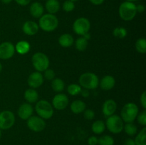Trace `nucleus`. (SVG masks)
I'll use <instances>...</instances> for the list:
<instances>
[{
  "label": "nucleus",
  "instance_id": "f257e3e1",
  "mask_svg": "<svg viewBox=\"0 0 146 145\" xmlns=\"http://www.w3.org/2000/svg\"><path fill=\"white\" fill-rule=\"evenodd\" d=\"M38 26L46 32H51L56 29L58 26V20L54 14H43L39 18Z\"/></svg>",
  "mask_w": 146,
  "mask_h": 145
},
{
  "label": "nucleus",
  "instance_id": "f03ea898",
  "mask_svg": "<svg viewBox=\"0 0 146 145\" xmlns=\"http://www.w3.org/2000/svg\"><path fill=\"white\" fill-rule=\"evenodd\" d=\"M118 13L121 19L123 21H131L135 18L137 14L136 5L131 1H124L120 5Z\"/></svg>",
  "mask_w": 146,
  "mask_h": 145
},
{
  "label": "nucleus",
  "instance_id": "7ed1b4c3",
  "mask_svg": "<svg viewBox=\"0 0 146 145\" xmlns=\"http://www.w3.org/2000/svg\"><path fill=\"white\" fill-rule=\"evenodd\" d=\"M138 113H139V109L138 105L133 102H128L123 107L120 117L123 119V122L130 123L135 121Z\"/></svg>",
  "mask_w": 146,
  "mask_h": 145
},
{
  "label": "nucleus",
  "instance_id": "20e7f679",
  "mask_svg": "<svg viewBox=\"0 0 146 145\" xmlns=\"http://www.w3.org/2000/svg\"><path fill=\"white\" fill-rule=\"evenodd\" d=\"M79 84L81 88L86 90H94L99 85V78L95 73L86 72L83 73L79 78Z\"/></svg>",
  "mask_w": 146,
  "mask_h": 145
},
{
  "label": "nucleus",
  "instance_id": "39448f33",
  "mask_svg": "<svg viewBox=\"0 0 146 145\" xmlns=\"http://www.w3.org/2000/svg\"><path fill=\"white\" fill-rule=\"evenodd\" d=\"M35 110L38 117L44 119H48L54 115V107L52 105L46 100H41L36 104Z\"/></svg>",
  "mask_w": 146,
  "mask_h": 145
},
{
  "label": "nucleus",
  "instance_id": "423d86ee",
  "mask_svg": "<svg viewBox=\"0 0 146 145\" xmlns=\"http://www.w3.org/2000/svg\"><path fill=\"white\" fill-rule=\"evenodd\" d=\"M31 63L34 68L38 72H44L49 67V58L44 53L37 52L33 55Z\"/></svg>",
  "mask_w": 146,
  "mask_h": 145
},
{
  "label": "nucleus",
  "instance_id": "0eeeda50",
  "mask_svg": "<svg viewBox=\"0 0 146 145\" xmlns=\"http://www.w3.org/2000/svg\"><path fill=\"white\" fill-rule=\"evenodd\" d=\"M105 124L106 127L113 134H119L123 130V121L119 115H113L108 117Z\"/></svg>",
  "mask_w": 146,
  "mask_h": 145
},
{
  "label": "nucleus",
  "instance_id": "6e6552de",
  "mask_svg": "<svg viewBox=\"0 0 146 145\" xmlns=\"http://www.w3.org/2000/svg\"><path fill=\"white\" fill-rule=\"evenodd\" d=\"M91 29V23L88 18L85 17H80L73 24V30L76 34L79 36H84L86 33L89 32Z\"/></svg>",
  "mask_w": 146,
  "mask_h": 145
},
{
  "label": "nucleus",
  "instance_id": "1a4fd4ad",
  "mask_svg": "<svg viewBox=\"0 0 146 145\" xmlns=\"http://www.w3.org/2000/svg\"><path fill=\"white\" fill-rule=\"evenodd\" d=\"M15 116L11 111L4 110L0 112V129L7 130L14 126Z\"/></svg>",
  "mask_w": 146,
  "mask_h": 145
},
{
  "label": "nucleus",
  "instance_id": "9d476101",
  "mask_svg": "<svg viewBox=\"0 0 146 145\" xmlns=\"http://www.w3.org/2000/svg\"><path fill=\"white\" fill-rule=\"evenodd\" d=\"M27 127L34 132H42L46 127V122L38 116H31L27 119Z\"/></svg>",
  "mask_w": 146,
  "mask_h": 145
},
{
  "label": "nucleus",
  "instance_id": "9b49d317",
  "mask_svg": "<svg viewBox=\"0 0 146 145\" xmlns=\"http://www.w3.org/2000/svg\"><path fill=\"white\" fill-rule=\"evenodd\" d=\"M15 53V46L9 41H5L0 44V59L8 60L14 56Z\"/></svg>",
  "mask_w": 146,
  "mask_h": 145
},
{
  "label": "nucleus",
  "instance_id": "f8f14e48",
  "mask_svg": "<svg viewBox=\"0 0 146 145\" xmlns=\"http://www.w3.org/2000/svg\"><path fill=\"white\" fill-rule=\"evenodd\" d=\"M68 105V98L64 93H58L52 100V107L57 110L66 109Z\"/></svg>",
  "mask_w": 146,
  "mask_h": 145
},
{
  "label": "nucleus",
  "instance_id": "ddd939ff",
  "mask_svg": "<svg viewBox=\"0 0 146 145\" xmlns=\"http://www.w3.org/2000/svg\"><path fill=\"white\" fill-rule=\"evenodd\" d=\"M44 78L41 72L36 71L30 74L27 80V82L30 88L36 89L42 85V84L44 83Z\"/></svg>",
  "mask_w": 146,
  "mask_h": 145
},
{
  "label": "nucleus",
  "instance_id": "4468645a",
  "mask_svg": "<svg viewBox=\"0 0 146 145\" xmlns=\"http://www.w3.org/2000/svg\"><path fill=\"white\" fill-rule=\"evenodd\" d=\"M117 109V103L112 99H108L104 102L102 107V112L104 116L109 117L114 115Z\"/></svg>",
  "mask_w": 146,
  "mask_h": 145
},
{
  "label": "nucleus",
  "instance_id": "2eb2a0df",
  "mask_svg": "<svg viewBox=\"0 0 146 145\" xmlns=\"http://www.w3.org/2000/svg\"><path fill=\"white\" fill-rule=\"evenodd\" d=\"M34 109L30 103H23L18 109V115L23 120H27L32 116Z\"/></svg>",
  "mask_w": 146,
  "mask_h": 145
},
{
  "label": "nucleus",
  "instance_id": "dca6fc26",
  "mask_svg": "<svg viewBox=\"0 0 146 145\" xmlns=\"http://www.w3.org/2000/svg\"><path fill=\"white\" fill-rule=\"evenodd\" d=\"M39 26L35 21H27L23 24L22 30L26 35L34 36L38 33Z\"/></svg>",
  "mask_w": 146,
  "mask_h": 145
},
{
  "label": "nucleus",
  "instance_id": "f3484780",
  "mask_svg": "<svg viewBox=\"0 0 146 145\" xmlns=\"http://www.w3.org/2000/svg\"><path fill=\"white\" fill-rule=\"evenodd\" d=\"M115 85V80L111 75H105L99 81V85L103 90L108 91L112 90Z\"/></svg>",
  "mask_w": 146,
  "mask_h": 145
},
{
  "label": "nucleus",
  "instance_id": "a211bd4d",
  "mask_svg": "<svg viewBox=\"0 0 146 145\" xmlns=\"http://www.w3.org/2000/svg\"><path fill=\"white\" fill-rule=\"evenodd\" d=\"M44 6L38 1L33 2L29 8L30 14L36 18H39L44 14Z\"/></svg>",
  "mask_w": 146,
  "mask_h": 145
},
{
  "label": "nucleus",
  "instance_id": "6ab92c4d",
  "mask_svg": "<svg viewBox=\"0 0 146 145\" xmlns=\"http://www.w3.org/2000/svg\"><path fill=\"white\" fill-rule=\"evenodd\" d=\"M86 103L81 100H74L70 105V109H71V112L76 115L84 112V111L86 109Z\"/></svg>",
  "mask_w": 146,
  "mask_h": 145
},
{
  "label": "nucleus",
  "instance_id": "aec40b11",
  "mask_svg": "<svg viewBox=\"0 0 146 145\" xmlns=\"http://www.w3.org/2000/svg\"><path fill=\"white\" fill-rule=\"evenodd\" d=\"M74 39L72 35L69 34H64L58 38V44L64 48H68L74 44Z\"/></svg>",
  "mask_w": 146,
  "mask_h": 145
},
{
  "label": "nucleus",
  "instance_id": "412c9836",
  "mask_svg": "<svg viewBox=\"0 0 146 145\" xmlns=\"http://www.w3.org/2000/svg\"><path fill=\"white\" fill-rule=\"evenodd\" d=\"M45 7L48 14H55L60 9V3L58 0H46Z\"/></svg>",
  "mask_w": 146,
  "mask_h": 145
},
{
  "label": "nucleus",
  "instance_id": "4be33fe9",
  "mask_svg": "<svg viewBox=\"0 0 146 145\" xmlns=\"http://www.w3.org/2000/svg\"><path fill=\"white\" fill-rule=\"evenodd\" d=\"M30 49H31V45L27 41H20L15 45V51L21 55H25L28 53Z\"/></svg>",
  "mask_w": 146,
  "mask_h": 145
},
{
  "label": "nucleus",
  "instance_id": "5701e85b",
  "mask_svg": "<svg viewBox=\"0 0 146 145\" xmlns=\"http://www.w3.org/2000/svg\"><path fill=\"white\" fill-rule=\"evenodd\" d=\"M24 99L29 102V103H34L37 102L38 99V93L35 89L33 88H29L27 89L24 92Z\"/></svg>",
  "mask_w": 146,
  "mask_h": 145
},
{
  "label": "nucleus",
  "instance_id": "b1692460",
  "mask_svg": "<svg viewBox=\"0 0 146 145\" xmlns=\"http://www.w3.org/2000/svg\"><path fill=\"white\" fill-rule=\"evenodd\" d=\"M106 124L102 120H96L92 124L91 129L92 132L96 134H101L104 132L106 129Z\"/></svg>",
  "mask_w": 146,
  "mask_h": 145
},
{
  "label": "nucleus",
  "instance_id": "393cba45",
  "mask_svg": "<svg viewBox=\"0 0 146 145\" xmlns=\"http://www.w3.org/2000/svg\"><path fill=\"white\" fill-rule=\"evenodd\" d=\"M51 88L54 92H61L65 88V83L61 78H54L51 80Z\"/></svg>",
  "mask_w": 146,
  "mask_h": 145
},
{
  "label": "nucleus",
  "instance_id": "a878e982",
  "mask_svg": "<svg viewBox=\"0 0 146 145\" xmlns=\"http://www.w3.org/2000/svg\"><path fill=\"white\" fill-rule=\"evenodd\" d=\"M135 145H146V127H144L134 139Z\"/></svg>",
  "mask_w": 146,
  "mask_h": 145
},
{
  "label": "nucleus",
  "instance_id": "bb28decb",
  "mask_svg": "<svg viewBox=\"0 0 146 145\" xmlns=\"http://www.w3.org/2000/svg\"><path fill=\"white\" fill-rule=\"evenodd\" d=\"M123 130L128 136H135L137 134L138 128H137L136 125H134L133 122H130V123H125V125H124Z\"/></svg>",
  "mask_w": 146,
  "mask_h": 145
},
{
  "label": "nucleus",
  "instance_id": "cd10ccee",
  "mask_svg": "<svg viewBox=\"0 0 146 145\" xmlns=\"http://www.w3.org/2000/svg\"><path fill=\"white\" fill-rule=\"evenodd\" d=\"M88 45V41L84 38V37H80L77 38L75 42L76 48L78 51H84L86 50Z\"/></svg>",
  "mask_w": 146,
  "mask_h": 145
},
{
  "label": "nucleus",
  "instance_id": "c85d7f7f",
  "mask_svg": "<svg viewBox=\"0 0 146 145\" xmlns=\"http://www.w3.org/2000/svg\"><path fill=\"white\" fill-rule=\"evenodd\" d=\"M81 90H82V88L80 86V85L76 83L70 84L68 87H67V92L69 95H72V96H76L81 93Z\"/></svg>",
  "mask_w": 146,
  "mask_h": 145
},
{
  "label": "nucleus",
  "instance_id": "c756f323",
  "mask_svg": "<svg viewBox=\"0 0 146 145\" xmlns=\"http://www.w3.org/2000/svg\"><path fill=\"white\" fill-rule=\"evenodd\" d=\"M135 49L140 53H146V40L145 38H138L135 43Z\"/></svg>",
  "mask_w": 146,
  "mask_h": 145
},
{
  "label": "nucleus",
  "instance_id": "7c9ffc66",
  "mask_svg": "<svg viewBox=\"0 0 146 145\" xmlns=\"http://www.w3.org/2000/svg\"><path fill=\"white\" fill-rule=\"evenodd\" d=\"M127 30L125 28L121 26L116 27L113 29V35L117 38H119V39H123L124 38H125L127 36Z\"/></svg>",
  "mask_w": 146,
  "mask_h": 145
},
{
  "label": "nucleus",
  "instance_id": "2f4dec72",
  "mask_svg": "<svg viewBox=\"0 0 146 145\" xmlns=\"http://www.w3.org/2000/svg\"><path fill=\"white\" fill-rule=\"evenodd\" d=\"M114 143L113 137L110 135H104L98 138V145H114Z\"/></svg>",
  "mask_w": 146,
  "mask_h": 145
},
{
  "label": "nucleus",
  "instance_id": "473e14b6",
  "mask_svg": "<svg viewBox=\"0 0 146 145\" xmlns=\"http://www.w3.org/2000/svg\"><path fill=\"white\" fill-rule=\"evenodd\" d=\"M62 8L66 12H71V11H74L75 9V4L70 0H66L63 4Z\"/></svg>",
  "mask_w": 146,
  "mask_h": 145
},
{
  "label": "nucleus",
  "instance_id": "72a5a7b5",
  "mask_svg": "<svg viewBox=\"0 0 146 145\" xmlns=\"http://www.w3.org/2000/svg\"><path fill=\"white\" fill-rule=\"evenodd\" d=\"M55 72L54 70L50 69V68H47L46 70L44 71V78L46 79L47 80H52L55 78Z\"/></svg>",
  "mask_w": 146,
  "mask_h": 145
},
{
  "label": "nucleus",
  "instance_id": "f704fd0d",
  "mask_svg": "<svg viewBox=\"0 0 146 145\" xmlns=\"http://www.w3.org/2000/svg\"><path fill=\"white\" fill-rule=\"evenodd\" d=\"M138 122L142 126H146V110L144 109L143 111L141 112V113L138 114V116L136 117Z\"/></svg>",
  "mask_w": 146,
  "mask_h": 145
},
{
  "label": "nucleus",
  "instance_id": "c9c22d12",
  "mask_svg": "<svg viewBox=\"0 0 146 145\" xmlns=\"http://www.w3.org/2000/svg\"><path fill=\"white\" fill-rule=\"evenodd\" d=\"M84 117L87 120H92L95 117V112L93 109H88L84 111Z\"/></svg>",
  "mask_w": 146,
  "mask_h": 145
},
{
  "label": "nucleus",
  "instance_id": "e433bc0d",
  "mask_svg": "<svg viewBox=\"0 0 146 145\" xmlns=\"http://www.w3.org/2000/svg\"><path fill=\"white\" fill-rule=\"evenodd\" d=\"M98 142V138L96 136H91L88 139V145H97Z\"/></svg>",
  "mask_w": 146,
  "mask_h": 145
},
{
  "label": "nucleus",
  "instance_id": "4c0bfd02",
  "mask_svg": "<svg viewBox=\"0 0 146 145\" xmlns=\"http://www.w3.org/2000/svg\"><path fill=\"white\" fill-rule=\"evenodd\" d=\"M140 100H141V104L142 105L144 109H146V92L144 91L142 93V95H141V98H140Z\"/></svg>",
  "mask_w": 146,
  "mask_h": 145
},
{
  "label": "nucleus",
  "instance_id": "58836bf2",
  "mask_svg": "<svg viewBox=\"0 0 146 145\" xmlns=\"http://www.w3.org/2000/svg\"><path fill=\"white\" fill-rule=\"evenodd\" d=\"M16 2L20 6H27L31 2V0H15Z\"/></svg>",
  "mask_w": 146,
  "mask_h": 145
},
{
  "label": "nucleus",
  "instance_id": "ea45409f",
  "mask_svg": "<svg viewBox=\"0 0 146 145\" xmlns=\"http://www.w3.org/2000/svg\"><path fill=\"white\" fill-rule=\"evenodd\" d=\"M123 145H135V142H134V139H131V138H128V139H125Z\"/></svg>",
  "mask_w": 146,
  "mask_h": 145
},
{
  "label": "nucleus",
  "instance_id": "a19ab883",
  "mask_svg": "<svg viewBox=\"0 0 146 145\" xmlns=\"http://www.w3.org/2000/svg\"><path fill=\"white\" fill-rule=\"evenodd\" d=\"M104 1H105V0H89V1L91 4H93L94 5L96 6L101 5V4H102L104 2Z\"/></svg>",
  "mask_w": 146,
  "mask_h": 145
},
{
  "label": "nucleus",
  "instance_id": "79ce46f5",
  "mask_svg": "<svg viewBox=\"0 0 146 145\" xmlns=\"http://www.w3.org/2000/svg\"><path fill=\"white\" fill-rule=\"evenodd\" d=\"M136 11L137 13H143L145 11V6L143 4L136 5Z\"/></svg>",
  "mask_w": 146,
  "mask_h": 145
},
{
  "label": "nucleus",
  "instance_id": "37998d69",
  "mask_svg": "<svg viewBox=\"0 0 146 145\" xmlns=\"http://www.w3.org/2000/svg\"><path fill=\"white\" fill-rule=\"evenodd\" d=\"M80 94H81V95H82L84 98H87V97L89 96V91H88V90L86 89L82 90Z\"/></svg>",
  "mask_w": 146,
  "mask_h": 145
},
{
  "label": "nucleus",
  "instance_id": "c03bdc74",
  "mask_svg": "<svg viewBox=\"0 0 146 145\" xmlns=\"http://www.w3.org/2000/svg\"><path fill=\"white\" fill-rule=\"evenodd\" d=\"M83 37H84V38H86V40H90V38H91V35H90L89 33H86V34H84V36H83Z\"/></svg>",
  "mask_w": 146,
  "mask_h": 145
},
{
  "label": "nucleus",
  "instance_id": "a18cd8bd",
  "mask_svg": "<svg viewBox=\"0 0 146 145\" xmlns=\"http://www.w3.org/2000/svg\"><path fill=\"white\" fill-rule=\"evenodd\" d=\"M1 1L3 3V4H9V3H11V1H12V0H1Z\"/></svg>",
  "mask_w": 146,
  "mask_h": 145
},
{
  "label": "nucleus",
  "instance_id": "49530a36",
  "mask_svg": "<svg viewBox=\"0 0 146 145\" xmlns=\"http://www.w3.org/2000/svg\"><path fill=\"white\" fill-rule=\"evenodd\" d=\"M1 71H2V65H1V63H0V72H1Z\"/></svg>",
  "mask_w": 146,
  "mask_h": 145
},
{
  "label": "nucleus",
  "instance_id": "de8ad7c7",
  "mask_svg": "<svg viewBox=\"0 0 146 145\" xmlns=\"http://www.w3.org/2000/svg\"><path fill=\"white\" fill-rule=\"evenodd\" d=\"M125 1H131V2H133V1H138V0H125Z\"/></svg>",
  "mask_w": 146,
  "mask_h": 145
},
{
  "label": "nucleus",
  "instance_id": "09e8293b",
  "mask_svg": "<svg viewBox=\"0 0 146 145\" xmlns=\"http://www.w3.org/2000/svg\"><path fill=\"white\" fill-rule=\"evenodd\" d=\"M1 134H2V132H1V129H0V138L1 137Z\"/></svg>",
  "mask_w": 146,
  "mask_h": 145
},
{
  "label": "nucleus",
  "instance_id": "8fccbe9b",
  "mask_svg": "<svg viewBox=\"0 0 146 145\" xmlns=\"http://www.w3.org/2000/svg\"><path fill=\"white\" fill-rule=\"evenodd\" d=\"M70 1H73V2H75V1H78V0H70Z\"/></svg>",
  "mask_w": 146,
  "mask_h": 145
}]
</instances>
